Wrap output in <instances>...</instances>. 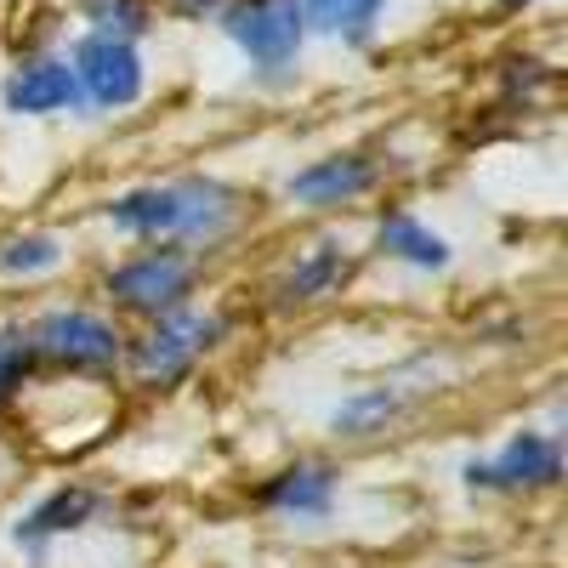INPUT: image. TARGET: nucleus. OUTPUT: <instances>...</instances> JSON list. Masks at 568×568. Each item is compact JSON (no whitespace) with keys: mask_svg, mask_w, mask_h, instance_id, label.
<instances>
[{"mask_svg":"<svg viewBox=\"0 0 568 568\" xmlns=\"http://www.w3.org/2000/svg\"><path fill=\"white\" fill-rule=\"evenodd\" d=\"M98 511H103V495H98V489H85V484H63V489H52L40 506H29V511L18 517L12 540H18V546H45V540H63V535L85 529Z\"/></svg>","mask_w":568,"mask_h":568,"instance_id":"nucleus-10","label":"nucleus"},{"mask_svg":"<svg viewBox=\"0 0 568 568\" xmlns=\"http://www.w3.org/2000/svg\"><path fill=\"white\" fill-rule=\"evenodd\" d=\"M63 267V240L58 233H18V240L0 245V273L7 278H40Z\"/></svg>","mask_w":568,"mask_h":568,"instance_id":"nucleus-16","label":"nucleus"},{"mask_svg":"<svg viewBox=\"0 0 568 568\" xmlns=\"http://www.w3.org/2000/svg\"><path fill=\"white\" fill-rule=\"evenodd\" d=\"M398 409H404V393L398 387H364L347 404L329 409V433H336V438H369V433H382Z\"/></svg>","mask_w":568,"mask_h":568,"instance_id":"nucleus-15","label":"nucleus"},{"mask_svg":"<svg viewBox=\"0 0 568 568\" xmlns=\"http://www.w3.org/2000/svg\"><path fill=\"white\" fill-rule=\"evenodd\" d=\"M222 34L251 69H291L307 40V18L296 0H227Z\"/></svg>","mask_w":568,"mask_h":568,"instance_id":"nucleus-5","label":"nucleus"},{"mask_svg":"<svg viewBox=\"0 0 568 568\" xmlns=\"http://www.w3.org/2000/svg\"><path fill=\"white\" fill-rule=\"evenodd\" d=\"M23 336H29V353L40 364H58L69 375H103L125 353L120 329L109 318H98V313H85V307H52V313H40Z\"/></svg>","mask_w":568,"mask_h":568,"instance_id":"nucleus-4","label":"nucleus"},{"mask_svg":"<svg viewBox=\"0 0 568 568\" xmlns=\"http://www.w3.org/2000/svg\"><path fill=\"white\" fill-rule=\"evenodd\" d=\"M500 7H535V0H500Z\"/></svg>","mask_w":568,"mask_h":568,"instance_id":"nucleus-19","label":"nucleus"},{"mask_svg":"<svg viewBox=\"0 0 568 568\" xmlns=\"http://www.w3.org/2000/svg\"><path fill=\"white\" fill-rule=\"evenodd\" d=\"M375 251H382L387 262H404V267H420V273H438L449 267V240L438 227H426L420 216L409 211H387L382 222H375Z\"/></svg>","mask_w":568,"mask_h":568,"instance_id":"nucleus-12","label":"nucleus"},{"mask_svg":"<svg viewBox=\"0 0 568 568\" xmlns=\"http://www.w3.org/2000/svg\"><path fill=\"white\" fill-rule=\"evenodd\" d=\"M227 0H171V12L176 18H211V12H222Z\"/></svg>","mask_w":568,"mask_h":568,"instance_id":"nucleus-18","label":"nucleus"},{"mask_svg":"<svg viewBox=\"0 0 568 568\" xmlns=\"http://www.w3.org/2000/svg\"><path fill=\"white\" fill-rule=\"evenodd\" d=\"M80 12L98 34H120V40H136L149 29V0H80Z\"/></svg>","mask_w":568,"mask_h":568,"instance_id":"nucleus-17","label":"nucleus"},{"mask_svg":"<svg viewBox=\"0 0 568 568\" xmlns=\"http://www.w3.org/2000/svg\"><path fill=\"white\" fill-rule=\"evenodd\" d=\"M307 29L329 34V40H347V45H364L375 34V18L387 12V0H296Z\"/></svg>","mask_w":568,"mask_h":568,"instance_id":"nucleus-14","label":"nucleus"},{"mask_svg":"<svg viewBox=\"0 0 568 568\" xmlns=\"http://www.w3.org/2000/svg\"><path fill=\"white\" fill-rule=\"evenodd\" d=\"M74 85H80V103L91 109H131L142 98V52L136 40L120 34H80L74 52H69Z\"/></svg>","mask_w":568,"mask_h":568,"instance_id":"nucleus-6","label":"nucleus"},{"mask_svg":"<svg viewBox=\"0 0 568 568\" xmlns=\"http://www.w3.org/2000/svg\"><path fill=\"white\" fill-rule=\"evenodd\" d=\"M103 216L125 240L194 251V245H216L233 233L240 194L211 176H182V182H149V187H131V194H114L103 205Z\"/></svg>","mask_w":568,"mask_h":568,"instance_id":"nucleus-1","label":"nucleus"},{"mask_svg":"<svg viewBox=\"0 0 568 568\" xmlns=\"http://www.w3.org/2000/svg\"><path fill=\"white\" fill-rule=\"evenodd\" d=\"M262 506L278 517H329V506H336V471L318 460L284 466L278 478L262 484Z\"/></svg>","mask_w":568,"mask_h":568,"instance_id":"nucleus-11","label":"nucleus"},{"mask_svg":"<svg viewBox=\"0 0 568 568\" xmlns=\"http://www.w3.org/2000/svg\"><path fill=\"white\" fill-rule=\"evenodd\" d=\"M0 98H7V109L23 114V120H45V114L74 109L80 103V85H74L69 58H29V63L12 69V80H7Z\"/></svg>","mask_w":568,"mask_h":568,"instance_id":"nucleus-9","label":"nucleus"},{"mask_svg":"<svg viewBox=\"0 0 568 568\" xmlns=\"http://www.w3.org/2000/svg\"><path fill=\"white\" fill-rule=\"evenodd\" d=\"M460 478L471 489H500V495L557 489V478H562V444L551 433H511L489 460H466Z\"/></svg>","mask_w":568,"mask_h":568,"instance_id":"nucleus-7","label":"nucleus"},{"mask_svg":"<svg viewBox=\"0 0 568 568\" xmlns=\"http://www.w3.org/2000/svg\"><path fill=\"white\" fill-rule=\"evenodd\" d=\"M222 342V318L216 313H194V307H176L165 318H149L136 342H125L120 364L131 369L136 387H176L187 369H194L211 347Z\"/></svg>","mask_w":568,"mask_h":568,"instance_id":"nucleus-2","label":"nucleus"},{"mask_svg":"<svg viewBox=\"0 0 568 568\" xmlns=\"http://www.w3.org/2000/svg\"><path fill=\"white\" fill-rule=\"evenodd\" d=\"M375 182H382L375 160H364V154H324V160L284 176V194H291L296 205H307V211H342V205L364 200Z\"/></svg>","mask_w":568,"mask_h":568,"instance_id":"nucleus-8","label":"nucleus"},{"mask_svg":"<svg viewBox=\"0 0 568 568\" xmlns=\"http://www.w3.org/2000/svg\"><path fill=\"white\" fill-rule=\"evenodd\" d=\"M103 284H109L114 307H125L136 318H165V313L187 307V296H194L200 256L182 251V245H154V251H142V256L109 267Z\"/></svg>","mask_w":568,"mask_h":568,"instance_id":"nucleus-3","label":"nucleus"},{"mask_svg":"<svg viewBox=\"0 0 568 568\" xmlns=\"http://www.w3.org/2000/svg\"><path fill=\"white\" fill-rule=\"evenodd\" d=\"M347 273H353L347 245H342V240H318L313 251H302V256L291 262V273H284V284H278V296L296 302V307L324 302V296H336L342 284H347Z\"/></svg>","mask_w":568,"mask_h":568,"instance_id":"nucleus-13","label":"nucleus"}]
</instances>
